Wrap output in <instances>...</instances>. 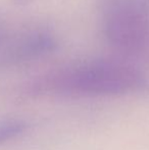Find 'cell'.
<instances>
[{
  "instance_id": "1",
  "label": "cell",
  "mask_w": 149,
  "mask_h": 150,
  "mask_svg": "<svg viewBox=\"0 0 149 150\" xmlns=\"http://www.w3.org/2000/svg\"><path fill=\"white\" fill-rule=\"evenodd\" d=\"M58 94L79 96H114L138 92L148 86L140 71L112 61L84 63L56 74L47 83Z\"/></svg>"
},
{
  "instance_id": "3",
  "label": "cell",
  "mask_w": 149,
  "mask_h": 150,
  "mask_svg": "<svg viewBox=\"0 0 149 150\" xmlns=\"http://www.w3.org/2000/svg\"><path fill=\"white\" fill-rule=\"evenodd\" d=\"M26 127V122L20 120L9 119L0 120V145L23 134Z\"/></svg>"
},
{
  "instance_id": "2",
  "label": "cell",
  "mask_w": 149,
  "mask_h": 150,
  "mask_svg": "<svg viewBox=\"0 0 149 150\" xmlns=\"http://www.w3.org/2000/svg\"><path fill=\"white\" fill-rule=\"evenodd\" d=\"M104 33L113 47L137 51L149 42V3L146 0H112L104 18Z\"/></svg>"
}]
</instances>
